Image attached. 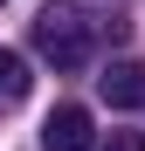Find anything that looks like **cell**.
<instances>
[{
  "instance_id": "5",
  "label": "cell",
  "mask_w": 145,
  "mask_h": 151,
  "mask_svg": "<svg viewBox=\"0 0 145 151\" xmlns=\"http://www.w3.org/2000/svg\"><path fill=\"white\" fill-rule=\"evenodd\" d=\"M104 151H145V131H111Z\"/></svg>"
},
{
  "instance_id": "3",
  "label": "cell",
  "mask_w": 145,
  "mask_h": 151,
  "mask_svg": "<svg viewBox=\"0 0 145 151\" xmlns=\"http://www.w3.org/2000/svg\"><path fill=\"white\" fill-rule=\"evenodd\" d=\"M97 89H104L111 110H145V62H104Z\"/></svg>"
},
{
  "instance_id": "4",
  "label": "cell",
  "mask_w": 145,
  "mask_h": 151,
  "mask_svg": "<svg viewBox=\"0 0 145 151\" xmlns=\"http://www.w3.org/2000/svg\"><path fill=\"white\" fill-rule=\"evenodd\" d=\"M28 83H35V76H28V62L0 48V103H21V96H28Z\"/></svg>"
},
{
  "instance_id": "2",
  "label": "cell",
  "mask_w": 145,
  "mask_h": 151,
  "mask_svg": "<svg viewBox=\"0 0 145 151\" xmlns=\"http://www.w3.org/2000/svg\"><path fill=\"white\" fill-rule=\"evenodd\" d=\"M42 151H97V131H90V110H83V103H62L55 117L42 124Z\"/></svg>"
},
{
  "instance_id": "1",
  "label": "cell",
  "mask_w": 145,
  "mask_h": 151,
  "mask_svg": "<svg viewBox=\"0 0 145 151\" xmlns=\"http://www.w3.org/2000/svg\"><path fill=\"white\" fill-rule=\"evenodd\" d=\"M117 0H48L35 14V55H48L55 69H83L97 55V41L117 35Z\"/></svg>"
}]
</instances>
